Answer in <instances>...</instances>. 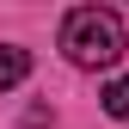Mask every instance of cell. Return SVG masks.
<instances>
[{
    "label": "cell",
    "mask_w": 129,
    "mask_h": 129,
    "mask_svg": "<svg viewBox=\"0 0 129 129\" xmlns=\"http://www.w3.org/2000/svg\"><path fill=\"white\" fill-rule=\"evenodd\" d=\"M61 55L74 68H111L123 55V19L111 6H74L61 19Z\"/></svg>",
    "instance_id": "6da1fadb"
},
{
    "label": "cell",
    "mask_w": 129,
    "mask_h": 129,
    "mask_svg": "<svg viewBox=\"0 0 129 129\" xmlns=\"http://www.w3.org/2000/svg\"><path fill=\"white\" fill-rule=\"evenodd\" d=\"M31 74V49H19V43H0V92L19 86V80Z\"/></svg>",
    "instance_id": "7a4b0ae2"
},
{
    "label": "cell",
    "mask_w": 129,
    "mask_h": 129,
    "mask_svg": "<svg viewBox=\"0 0 129 129\" xmlns=\"http://www.w3.org/2000/svg\"><path fill=\"white\" fill-rule=\"evenodd\" d=\"M105 111H111V117H129V74L105 86Z\"/></svg>",
    "instance_id": "3957f363"
}]
</instances>
